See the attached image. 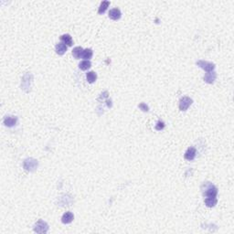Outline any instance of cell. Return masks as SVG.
I'll use <instances>...</instances> for the list:
<instances>
[{
    "label": "cell",
    "mask_w": 234,
    "mask_h": 234,
    "mask_svg": "<svg viewBox=\"0 0 234 234\" xmlns=\"http://www.w3.org/2000/svg\"><path fill=\"white\" fill-rule=\"evenodd\" d=\"M203 194L207 198H216L217 194H218V188L214 185L208 182L206 184V188H205Z\"/></svg>",
    "instance_id": "cell-1"
},
{
    "label": "cell",
    "mask_w": 234,
    "mask_h": 234,
    "mask_svg": "<svg viewBox=\"0 0 234 234\" xmlns=\"http://www.w3.org/2000/svg\"><path fill=\"white\" fill-rule=\"evenodd\" d=\"M48 229H49V226L43 220H38L34 225V230L38 233H46L48 231Z\"/></svg>",
    "instance_id": "cell-2"
},
{
    "label": "cell",
    "mask_w": 234,
    "mask_h": 234,
    "mask_svg": "<svg viewBox=\"0 0 234 234\" xmlns=\"http://www.w3.org/2000/svg\"><path fill=\"white\" fill-rule=\"evenodd\" d=\"M37 167V161L33 158H28L24 161V168L28 171H34Z\"/></svg>",
    "instance_id": "cell-3"
},
{
    "label": "cell",
    "mask_w": 234,
    "mask_h": 234,
    "mask_svg": "<svg viewBox=\"0 0 234 234\" xmlns=\"http://www.w3.org/2000/svg\"><path fill=\"white\" fill-rule=\"evenodd\" d=\"M197 65L199 67H200L201 69H203L205 71L207 72H210L215 69V65L211 62L209 61H205V60H199L197 61Z\"/></svg>",
    "instance_id": "cell-4"
},
{
    "label": "cell",
    "mask_w": 234,
    "mask_h": 234,
    "mask_svg": "<svg viewBox=\"0 0 234 234\" xmlns=\"http://www.w3.org/2000/svg\"><path fill=\"white\" fill-rule=\"evenodd\" d=\"M192 104V100L189 97H182L179 102V109L181 111H187L188 107Z\"/></svg>",
    "instance_id": "cell-5"
},
{
    "label": "cell",
    "mask_w": 234,
    "mask_h": 234,
    "mask_svg": "<svg viewBox=\"0 0 234 234\" xmlns=\"http://www.w3.org/2000/svg\"><path fill=\"white\" fill-rule=\"evenodd\" d=\"M196 154H197L196 149L194 147H189L187 150V152L185 153V158L188 161H192L195 158H196Z\"/></svg>",
    "instance_id": "cell-6"
},
{
    "label": "cell",
    "mask_w": 234,
    "mask_h": 234,
    "mask_svg": "<svg viewBox=\"0 0 234 234\" xmlns=\"http://www.w3.org/2000/svg\"><path fill=\"white\" fill-rule=\"evenodd\" d=\"M18 122V118L16 116H6L4 119V124L6 126L8 127H12L14 126Z\"/></svg>",
    "instance_id": "cell-7"
},
{
    "label": "cell",
    "mask_w": 234,
    "mask_h": 234,
    "mask_svg": "<svg viewBox=\"0 0 234 234\" xmlns=\"http://www.w3.org/2000/svg\"><path fill=\"white\" fill-rule=\"evenodd\" d=\"M121 11L119 8H112L109 12V18L112 20H118L121 18Z\"/></svg>",
    "instance_id": "cell-8"
},
{
    "label": "cell",
    "mask_w": 234,
    "mask_h": 234,
    "mask_svg": "<svg viewBox=\"0 0 234 234\" xmlns=\"http://www.w3.org/2000/svg\"><path fill=\"white\" fill-rule=\"evenodd\" d=\"M73 219H74L73 214H72L70 211H68V212H65V213L63 214V216H62V218H61V221H62L64 224H69V223H70V222L73 220Z\"/></svg>",
    "instance_id": "cell-9"
},
{
    "label": "cell",
    "mask_w": 234,
    "mask_h": 234,
    "mask_svg": "<svg viewBox=\"0 0 234 234\" xmlns=\"http://www.w3.org/2000/svg\"><path fill=\"white\" fill-rule=\"evenodd\" d=\"M216 77H217L216 73L210 71V72H208V73L205 74V76H204V81H205L207 83H213L214 81L216 80Z\"/></svg>",
    "instance_id": "cell-10"
},
{
    "label": "cell",
    "mask_w": 234,
    "mask_h": 234,
    "mask_svg": "<svg viewBox=\"0 0 234 234\" xmlns=\"http://www.w3.org/2000/svg\"><path fill=\"white\" fill-rule=\"evenodd\" d=\"M67 51V45L63 42H60L56 45V52L59 55H63Z\"/></svg>",
    "instance_id": "cell-11"
},
{
    "label": "cell",
    "mask_w": 234,
    "mask_h": 234,
    "mask_svg": "<svg viewBox=\"0 0 234 234\" xmlns=\"http://www.w3.org/2000/svg\"><path fill=\"white\" fill-rule=\"evenodd\" d=\"M60 41H61L64 44H66L67 46H71V45L73 44L72 38H71L70 35H69V34H64V35H62V36L60 37Z\"/></svg>",
    "instance_id": "cell-12"
},
{
    "label": "cell",
    "mask_w": 234,
    "mask_h": 234,
    "mask_svg": "<svg viewBox=\"0 0 234 234\" xmlns=\"http://www.w3.org/2000/svg\"><path fill=\"white\" fill-rule=\"evenodd\" d=\"M83 50L82 47H76L72 50V55L75 59H80L83 56Z\"/></svg>",
    "instance_id": "cell-13"
},
{
    "label": "cell",
    "mask_w": 234,
    "mask_h": 234,
    "mask_svg": "<svg viewBox=\"0 0 234 234\" xmlns=\"http://www.w3.org/2000/svg\"><path fill=\"white\" fill-rule=\"evenodd\" d=\"M110 6V1H102L100 5V8H99V10H98V13L99 14H103L107 8Z\"/></svg>",
    "instance_id": "cell-14"
},
{
    "label": "cell",
    "mask_w": 234,
    "mask_h": 234,
    "mask_svg": "<svg viewBox=\"0 0 234 234\" xmlns=\"http://www.w3.org/2000/svg\"><path fill=\"white\" fill-rule=\"evenodd\" d=\"M86 78H87V81H88L90 83H94V82L96 81L97 75H96V73H95L94 71H90V72L87 73Z\"/></svg>",
    "instance_id": "cell-15"
},
{
    "label": "cell",
    "mask_w": 234,
    "mask_h": 234,
    "mask_svg": "<svg viewBox=\"0 0 234 234\" xmlns=\"http://www.w3.org/2000/svg\"><path fill=\"white\" fill-rule=\"evenodd\" d=\"M205 204L209 208H212L217 204V199L216 198H207L205 200Z\"/></svg>",
    "instance_id": "cell-16"
},
{
    "label": "cell",
    "mask_w": 234,
    "mask_h": 234,
    "mask_svg": "<svg viewBox=\"0 0 234 234\" xmlns=\"http://www.w3.org/2000/svg\"><path fill=\"white\" fill-rule=\"evenodd\" d=\"M83 59H85V60H90L92 57H93V50L91 49H86V50H83V56H82Z\"/></svg>",
    "instance_id": "cell-17"
},
{
    "label": "cell",
    "mask_w": 234,
    "mask_h": 234,
    "mask_svg": "<svg viewBox=\"0 0 234 234\" xmlns=\"http://www.w3.org/2000/svg\"><path fill=\"white\" fill-rule=\"evenodd\" d=\"M91 66H92V63H91V61H89V60H83V61H82V62L79 64L80 69L83 70H86L90 69Z\"/></svg>",
    "instance_id": "cell-18"
},
{
    "label": "cell",
    "mask_w": 234,
    "mask_h": 234,
    "mask_svg": "<svg viewBox=\"0 0 234 234\" xmlns=\"http://www.w3.org/2000/svg\"><path fill=\"white\" fill-rule=\"evenodd\" d=\"M164 127H165V124L161 121L158 122V124L155 125V129H157L158 131H160V130L164 129Z\"/></svg>",
    "instance_id": "cell-19"
},
{
    "label": "cell",
    "mask_w": 234,
    "mask_h": 234,
    "mask_svg": "<svg viewBox=\"0 0 234 234\" xmlns=\"http://www.w3.org/2000/svg\"><path fill=\"white\" fill-rule=\"evenodd\" d=\"M139 108H140L141 110H143L144 112H147V111H148V106H147L145 103H140V104H139Z\"/></svg>",
    "instance_id": "cell-20"
}]
</instances>
